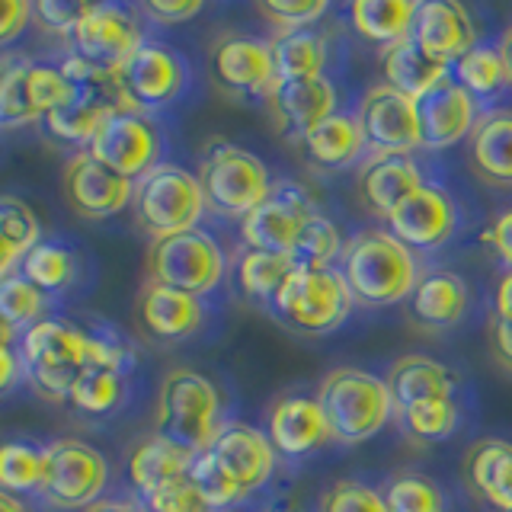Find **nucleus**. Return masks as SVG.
I'll list each match as a JSON object with an SVG mask.
<instances>
[{"mask_svg": "<svg viewBox=\"0 0 512 512\" xmlns=\"http://www.w3.org/2000/svg\"><path fill=\"white\" fill-rule=\"evenodd\" d=\"M20 359L32 384L48 397L68 400L77 375L84 368H112L125 372L132 365V352L112 336L84 333L74 324L55 317H42L20 340Z\"/></svg>", "mask_w": 512, "mask_h": 512, "instance_id": "nucleus-1", "label": "nucleus"}, {"mask_svg": "<svg viewBox=\"0 0 512 512\" xmlns=\"http://www.w3.org/2000/svg\"><path fill=\"white\" fill-rule=\"evenodd\" d=\"M340 272L352 292V301L365 308H391L413 298L420 282L416 256L391 231H359L349 240L340 260Z\"/></svg>", "mask_w": 512, "mask_h": 512, "instance_id": "nucleus-2", "label": "nucleus"}, {"mask_svg": "<svg viewBox=\"0 0 512 512\" xmlns=\"http://www.w3.org/2000/svg\"><path fill=\"white\" fill-rule=\"evenodd\" d=\"M317 404L324 410L330 426V439L340 445H359L375 439L397 413L394 397L384 378L365 372V368L340 365L320 378Z\"/></svg>", "mask_w": 512, "mask_h": 512, "instance_id": "nucleus-3", "label": "nucleus"}, {"mask_svg": "<svg viewBox=\"0 0 512 512\" xmlns=\"http://www.w3.org/2000/svg\"><path fill=\"white\" fill-rule=\"evenodd\" d=\"M221 429L218 388L196 368H170L157 391V432L189 448L192 455L212 448Z\"/></svg>", "mask_w": 512, "mask_h": 512, "instance_id": "nucleus-4", "label": "nucleus"}, {"mask_svg": "<svg viewBox=\"0 0 512 512\" xmlns=\"http://www.w3.org/2000/svg\"><path fill=\"white\" fill-rule=\"evenodd\" d=\"M352 292L340 269H311L295 266L272 295L269 308L292 330L324 336L346 324L352 311Z\"/></svg>", "mask_w": 512, "mask_h": 512, "instance_id": "nucleus-5", "label": "nucleus"}, {"mask_svg": "<svg viewBox=\"0 0 512 512\" xmlns=\"http://www.w3.org/2000/svg\"><path fill=\"white\" fill-rule=\"evenodd\" d=\"M205 192L196 173L180 164H157L135 183L132 212L141 231L164 240L183 231H196L205 215Z\"/></svg>", "mask_w": 512, "mask_h": 512, "instance_id": "nucleus-6", "label": "nucleus"}, {"mask_svg": "<svg viewBox=\"0 0 512 512\" xmlns=\"http://www.w3.org/2000/svg\"><path fill=\"white\" fill-rule=\"evenodd\" d=\"M199 183L205 192V205L224 218L244 221L256 205L272 196L269 167L247 148H237L231 141L208 144L199 167Z\"/></svg>", "mask_w": 512, "mask_h": 512, "instance_id": "nucleus-7", "label": "nucleus"}, {"mask_svg": "<svg viewBox=\"0 0 512 512\" xmlns=\"http://www.w3.org/2000/svg\"><path fill=\"white\" fill-rule=\"evenodd\" d=\"M148 272L151 282L205 298L221 285L224 272H228V256L212 234L196 228L154 240L148 250Z\"/></svg>", "mask_w": 512, "mask_h": 512, "instance_id": "nucleus-8", "label": "nucleus"}, {"mask_svg": "<svg viewBox=\"0 0 512 512\" xmlns=\"http://www.w3.org/2000/svg\"><path fill=\"white\" fill-rule=\"evenodd\" d=\"M109 484V464L100 448L80 439H61L45 448V474L39 493L55 509H90Z\"/></svg>", "mask_w": 512, "mask_h": 512, "instance_id": "nucleus-9", "label": "nucleus"}, {"mask_svg": "<svg viewBox=\"0 0 512 512\" xmlns=\"http://www.w3.org/2000/svg\"><path fill=\"white\" fill-rule=\"evenodd\" d=\"M87 151L109 170L138 183L144 173L160 164L164 138H160V128L148 112L135 106H119L103 119L100 132L93 135Z\"/></svg>", "mask_w": 512, "mask_h": 512, "instance_id": "nucleus-10", "label": "nucleus"}, {"mask_svg": "<svg viewBox=\"0 0 512 512\" xmlns=\"http://www.w3.org/2000/svg\"><path fill=\"white\" fill-rule=\"evenodd\" d=\"M356 122L362 128L368 157H410L413 151H423L416 100L384 80L362 93Z\"/></svg>", "mask_w": 512, "mask_h": 512, "instance_id": "nucleus-11", "label": "nucleus"}, {"mask_svg": "<svg viewBox=\"0 0 512 512\" xmlns=\"http://www.w3.org/2000/svg\"><path fill=\"white\" fill-rule=\"evenodd\" d=\"M116 84L128 106H135L141 112H154L176 103L186 93L189 64L176 48L144 39L138 52L122 64Z\"/></svg>", "mask_w": 512, "mask_h": 512, "instance_id": "nucleus-12", "label": "nucleus"}, {"mask_svg": "<svg viewBox=\"0 0 512 512\" xmlns=\"http://www.w3.org/2000/svg\"><path fill=\"white\" fill-rule=\"evenodd\" d=\"M74 55L106 74H119L122 64L144 45L135 10L122 4H87L84 20L74 29Z\"/></svg>", "mask_w": 512, "mask_h": 512, "instance_id": "nucleus-13", "label": "nucleus"}, {"mask_svg": "<svg viewBox=\"0 0 512 512\" xmlns=\"http://www.w3.org/2000/svg\"><path fill=\"white\" fill-rule=\"evenodd\" d=\"M458 221V202L448 196V189L436 183H423L388 215V231L416 253L448 244L458 231Z\"/></svg>", "mask_w": 512, "mask_h": 512, "instance_id": "nucleus-14", "label": "nucleus"}, {"mask_svg": "<svg viewBox=\"0 0 512 512\" xmlns=\"http://www.w3.org/2000/svg\"><path fill=\"white\" fill-rule=\"evenodd\" d=\"M215 84L231 96H256L266 100L269 90L276 87V68H272L269 42L256 36H237L228 32L212 45L208 55Z\"/></svg>", "mask_w": 512, "mask_h": 512, "instance_id": "nucleus-15", "label": "nucleus"}, {"mask_svg": "<svg viewBox=\"0 0 512 512\" xmlns=\"http://www.w3.org/2000/svg\"><path fill=\"white\" fill-rule=\"evenodd\" d=\"M314 212L317 208L298 186L279 183L263 205H256L253 212L240 221V237H244L247 250L292 256L295 240L301 234V224Z\"/></svg>", "mask_w": 512, "mask_h": 512, "instance_id": "nucleus-16", "label": "nucleus"}, {"mask_svg": "<svg viewBox=\"0 0 512 512\" xmlns=\"http://www.w3.org/2000/svg\"><path fill=\"white\" fill-rule=\"evenodd\" d=\"M64 196L77 215L103 221L132 205L135 183L100 164L90 151H80L64 164Z\"/></svg>", "mask_w": 512, "mask_h": 512, "instance_id": "nucleus-17", "label": "nucleus"}, {"mask_svg": "<svg viewBox=\"0 0 512 512\" xmlns=\"http://www.w3.org/2000/svg\"><path fill=\"white\" fill-rule=\"evenodd\" d=\"M416 112H420V135H423V151H445L455 148L458 141L471 135L474 122L480 119L477 100L464 90L458 80L448 74L439 80L426 96L416 100Z\"/></svg>", "mask_w": 512, "mask_h": 512, "instance_id": "nucleus-18", "label": "nucleus"}, {"mask_svg": "<svg viewBox=\"0 0 512 512\" xmlns=\"http://www.w3.org/2000/svg\"><path fill=\"white\" fill-rule=\"evenodd\" d=\"M410 36L423 48V55L445 64V68H452L461 55H468L477 45L471 16L455 0H426V4H416Z\"/></svg>", "mask_w": 512, "mask_h": 512, "instance_id": "nucleus-19", "label": "nucleus"}, {"mask_svg": "<svg viewBox=\"0 0 512 512\" xmlns=\"http://www.w3.org/2000/svg\"><path fill=\"white\" fill-rule=\"evenodd\" d=\"M266 436L282 458H304L324 448L330 439V426L324 420L317 397L308 394H285L269 407Z\"/></svg>", "mask_w": 512, "mask_h": 512, "instance_id": "nucleus-20", "label": "nucleus"}, {"mask_svg": "<svg viewBox=\"0 0 512 512\" xmlns=\"http://www.w3.org/2000/svg\"><path fill=\"white\" fill-rule=\"evenodd\" d=\"M212 455L224 464V471L237 480L244 493L266 487L279 458L266 432L247 423H224L212 442Z\"/></svg>", "mask_w": 512, "mask_h": 512, "instance_id": "nucleus-21", "label": "nucleus"}, {"mask_svg": "<svg viewBox=\"0 0 512 512\" xmlns=\"http://www.w3.org/2000/svg\"><path fill=\"white\" fill-rule=\"evenodd\" d=\"M266 106L276 125L295 132L298 138L330 119L333 112H340L336 109V84L327 74L295 80V84H276L266 96Z\"/></svg>", "mask_w": 512, "mask_h": 512, "instance_id": "nucleus-22", "label": "nucleus"}, {"mask_svg": "<svg viewBox=\"0 0 512 512\" xmlns=\"http://www.w3.org/2000/svg\"><path fill=\"white\" fill-rule=\"evenodd\" d=\"M138 324L157 340H186L205 324V304L170 285L144 282L138 295Z\"/></svg>", "mask_w": 512, "mask_h": 512, "instance_id": "nucleus-23", "label": "nucleus"}, {"mask_svg": "<svg viewBox=\"0 0 512 512\" xmlns=\"http://www.w3.org/2000/svg\"><path fill=\"white\" fill-rule=\"evenodd\" d=\"M468 164L487 186L512 189V109L480 112L468 135Z\"/></svg>", "mask_w": 512, "mask_h": 512, "instance_id": "nucleus-24", "label": "nucleus"}, {"mask_svg": "<svg viewBox=\"0 0 512 512\" xmlns=\"http://www.w3.org/2000/svg\"><path fill=\"white\" fill-rule=\"evenodd\" d=\"M471 292L458 272L452 269H429L420 276L410 298V317L423 330H452L468 314Z\"/></svg>", "mask_w": 512, "mask_h": 512, "instance_id": "nucleus-25", "label": "nucleus"}, {"mask_svg": "<svg viewBox=\"0 0 512 512\" xmlns=\"http://www.w3.org/2000/svg\"><path fill=\"white\" fill-rule=\"evenodd\" d=\"M384 384L394 397V407L404 410L410 404H423V400L455 397L458 375L439 359H429L423 352H407V356L394 359Z\"/></svg>", "mask_w": 512, "mask_h": 512, "instance_id": "nucleus-26", "label": "nucleus"}, {"mask_svg": "<svg viewBox=\"0 0 512 512\" xmlns=\"http://www.w3.org/2000/svg\"><path fill=\"white\" fill-rule=\"evenodd\" d=\"M423 183V170L413 157H368L359 176V192L365 205L388 221L394 208Z\"/></svg>", "mask_w": 512, "mask_h": 512, "instance_id": "nucleus-27", "label": "nucleus"}, {"mask_svg": "<svg viewBox=\"0 0 512 512\" xmlns=\"http://www.w3.org/2000/svg\"><path fill=\"white\" fill-rule=\"evenodd\" d=\"M464 474L490 509L512 512V442L477 439L464 455Z\"/></svg>", "mask_w": 512, "mask_h": 512, "instance_id": "nucleus-28", "label": "nucleus"}, {"mask_svg": "<svg viewBox=\"0 0 512 512\" xmlns=\"http://www.w3.org/2000/svg\"><path fill=\"white\" fill-rule=\"evenodd\" d=\"M192 458L196 455H192L189 448L170 442L167 436H160V432H151V436L135 442V448L128 452V480H132V487L141 496H148L157 487L170 484V480L186 477Z\"/></svg>", "mask_w": 512, "mask_h": 512, "instance_id": "nucleus-29", "label": "nucleus"}, {"mask_svg": "<svg viewBox=\"0 0 512 512\" xmlns=\"http://www.w3.org/2000/svg\"><path fill=\"white\" fill-rule=\"evenodd\" d=\"M301 144H304V151H308L311 164L324 170H346L368 154L362 128L356 116H349V112H333L330 119L314 125L311 132H304Z\"/></svg>", "mask_w": 512, "mask_h": 512, "instance_id": "nucleus-30", "label": "nucleus"}, {"mask_svg": "<svg viewBox=\"0 0 512 512\" xmlns=\"http://www.w3.org/2000/svg\"><path fill=\"white\" fill-rule=\"evenodd\" d=\"M119 106H128V103H125V96L119 93V84H116L109 90L84 93L71 106H64L58 112H48V116H42V125H45L48 135L64 141V144H84V148H90V141L96 132H100L103 119Z\"/></svg>", "mask_w": 512, "mask_h": 512, "instance_id": "nucleus-31", "label": "nucleus"}, {"mask_svg": "<svg viewBox=\"0 0 512 512\" xmlns=\"http://www.w3.org/2000/svg\"><path fill=\"white\" fill-rule=\"evenodd\" d=\"M381 71H384V84H391L410 100H420L432 87L452 74V68L432 61L423 55V48L413 42V36H404L400 42L388 45L381 55Z\"/></svg>", "mask_w": 512, "mask_h": 512, "instance_id": "nucleus-32", "label": "nucleus"}, {"mask_svg": "<svg viewBox=\"0 0 512 512\" xmlns=\"http://www.w3.org/2000/svg\"><path fill=\"white\" fill-rule=\"evenodd\" d=\"M276 84H295V80L320 77L327 64V39L317 29L276 32L269 39Z\"/></svg>", "mask_w": 512, "mask_h": 512, "instance_id": "nucleus-33", "label": "nucleus"}, {"mask_svg": "<svg viewBox=\"0 0 512 512\" xmlns=\"http://www.w3.org/2000/svg\"><path fill=\"white\" fill-rule=\"evenodd\" d=\"M416 4L413 0H356L349 7V23L365 42L394 45L413 29Z\"/></svg>", "mask_w": 512, "mask_h": 512, "instance_id": "nucleus-34", "label": "nucleus"}, {"mask_svg": "<svg viewBox=\"0 0 512 512\" xmlns=\"http://www.w3.org/2000/svg\"><path fill=\"white\" fill-rule=\"evenodd\" d=\"M298 263L285 253H263V250H247L237 263V285L250 301L269 304L272 295L279 292V285Z\"/></svg>", "mask_w": 512, "mask_h": 512, "instance_id": "nucleus-35", "label": "nucleus"}, {"mask_svg": "<svg viewBox=\"0 0 512 512\" xmlns=\"http://www.w3.org/2000/svg\"><path fill=\"white\" fill-rule=\"evenodd\" d=\"M452 77L474 96L477 103L487 100V96H496L506 87V71H503L500 52L484 42H477L468 55H461L452 64Z\"/></svg>", "mask_w": 512, "mask_h": 512, "instance_id": "nucleus-36", "label": "nucleus"}, {"mask_svg": "<svg viewBox=\"0 0 512 512\" xmlns=\"http://www.w3.org/2000/svg\"><path fill=\"white\" fill-rule=\"evenodd\" d=\"M29 68L32 61L20 55L0 58V128H16L39 119L29 100Z\"/></svg>", "mask_w": 512, "mask_h": 512, "instance_id": "nucleus-37", "label": "nucleus"}, {"mask_svg": "<svg viewBox=\"0 0 512 512\" xmlns=\"http://www.w3.org/2000/svg\"><path fill=\"white\" fill-rule=\"evenodd\" d=\"M343 250H346V244L340 237V228H336L330 218L314 212L301 224L292 260L298 266H311V269H333L336 260H343Z\"/></svg>", "mask_w": 512, "mask_h": 512, "instance_id": "nucleus-38", "label": "nucleus"}, {"mask_svg": "<svg viewBox=\"0 0 512 512\" xmlns=\"http://www.w3.org/2000/svg\"><path fill=\"white\" fill-rule=\"evenodd\" d=\"M45 474V448L32 442H0V490L29 493L42 487Z\"/></svg>", "mask_w": 512, "mask_h": 512, "instance_id": "nucleus-39", "label": "nucleus"}, {"mask_svg": "<svg viewBox=\"0 0 512 512\" xmlns=\"http://www.w3.org/2000/svg\"><path fill=\"white\" fill-rule=\"evenodd\" d=\"M400 423L410 432L413 439L420 442H442L458 429L461 410L455 397H442V400H423V404H410L404 410H397Z\"/></svg>", "mask_w": 512, "mask_h": 512, "instance_id": "nucleus-40", "label": "nucleus"}, {"mask_svg": "<svg viewBox=\"0 0 512 512\" xmlns=\"http://www.w3.org/2000/svg\"><path fill=\"white\" fill-rule=\"evenodd\" d=\"M48 295L39 292L23 272H10L0 279V317L7 320L13 330H29L32 324H39L45 314Z\"/></svg>", "mask_w": 512, "mask_h": 512, "instance_id": "nucleus-41", "label": "nucleus"}, {"mask_svg": "<svg viewBox=\"0 0 512 512\" xmlns=\"http://www.w3.org/2000/svg\"><path fill=\"white\" fill-rule=\"evenodd\" d=\"M23 276L45 295L61 292L74 279V253L61 244H36L23 256Z\"/></svg>", "mask_w": 512, "mask_h": 512, "instance_id": "nucleus-42", "label": "nucleus"}, {"mask_svg": "<svg viewBox=\"0 0 512 512\" xmlns=\"http://www.w3.org/2000/svg\"><path fill=\"white\" fill-rule=\"evenodd\" d=\"M189 480L192 487L202 493V500L208 503V509H228L234 503L244 500V490L237 487V480L224 471V464L212 455V448H205L189 464Z\"/></svg>", "mask_w": 512, "mask_h": 512, "instance_id": "nucleus-43", "label": "nucleus"}, {"mask_svg": "<svg viewBox=\"0 0 512 512\" xmlns=\"http://www.w3.org/2000/svg\"><path fill=\"white\" fill-rule=\"evenodd\" d=\"M122 394H125L122 372H112V368H84L77 375L68 400L84 413H109L122 404Z\"/></svg>", "mask_w": 512, "mask_h": 512, "instance_id": "nucleus-44", "label": "nucleus"}, {"mask_svg": "<svg viewBox=\"0 0 512 512\" xmlns=\"http://www.w3.org/2000/svg\"><path fill=\"white\" fill-rule=\"evenodd\" d=\"M84 93H93V90H80L71 77H64L61 68H55V64H32L29 68V100L39 119L48 116V112L71 106Z\"/></svg>", "mask_w": 512, "mask_h": 512, "instance_id": "nucleus-45", "label": "nucleus"}, {"mask_svg": "<svg viewBox=\"0 0 512 512\" xmlns=\"http://www.w3.org/2000/svg\"><path fill=\"white\" fill-rule=\"evenodd\" d=\"M388 512H445V493L426 474H397L384 490Z\"/></svg>", "mask_w": 512, "mask_h": 512, "instance_id": "nucleus-46", "label": "nucleus"}, {"mask_svg": "<svg viewBox=\"0 0 512 512\" xmlns=\"http://www.w3.org/2000/svg\"><path fill=\"white\" fill-rule=\"evenodd\" d=\"M266 23L276 26V32H298V29H314L320 16L330 10L327 0H266L256 7Z\"/></svg>", "mask_w": 512, "mask_h": 512, "instance_id": "nucleus-47", "label": "nucleus"}, {"mask_svg": "<svg viewBox=\"0 0 512 512\" xmlns=\"http://www.w3.org/2000/svg\"><path fill=\"white\" fill-rule=\"evenodd\" d=\"M320 512H388L384 493L362 484V480H336L320 496Z\"/></svg>", "mask_w": 512, "mask_h": 512, "instance_id": "nucleus-48", "label": "nucleus"}, {"mask_svg": "<svg viewBox=\"0 0 512 512\" xmlns=\"http://www.w3.org/2000/svg\"><path fill=\"white\" fill-rule=\"evenodd\" d=\"M0 234H4L13 247H20L23 256L42 244V228H39V218L36 212L16 196H0Z\"/></svg>", "mask_w": 512, "mask_h": 512, "instance_id": "nucleus-49", "label": "nucleus"}, {"mask_svg": "<svg viewBox=\"0 0 512 512\" xmlns=\"http://www.w3.org/2000/svg\"><path fill=\"white\" fill-rule=\"evenodd\" d=\"M144 509L148 512H212L208 503L202 500V493L192 487L189 474L176 477L170 484L157 487L154 493L144 496Z\"/></svg>", "mask_w": 512, "mask_h": 512, "instance_id": "nucleus-50", "label": "nucleus"}, {"mask_svg": "<svg viewBox=\"0 0 512 512\" xmlns=\"http://www.w3.org/2000/svg\"><path fill=\"white\" fill-rule=\"evenodd\" d=\"M84 13L87 4H61V0H39V4H32V20L68 39L74 36L77 23L84 20Z\"/></svg>", "mask_w": 512, "mask_h": 512, "instance_id": "nucleus-51", "label": "nucleus"}, {"mask_svg": "<svg viewBox=\"0 0 512 512\" xmlns=\"http://www.w3.org/2000/svg\"><path fill=\"white\" fill-rule=\"evenodd\" d=\"M141 13L157 26H183L202 13V4L199 0H148Z\"/></svg>", "mask_w": 512, "mask_h": 512, "instance_id": "nucleus-52", "label": "nucleus"}, {"mask_svg": "<svg viewBox=\"0 0 512 512\" xmlns=\"http://www.w3.org/2000/svg\"><path fill=\"white\" fill-rule=\"evenodd\" d=\"M32 20V4L26 0H0V45L13 42Z\"/></svg>", "mask_w": 512, "mask_h": 512, "instance_id": "nucleus-53", "label": "nucleus"}, {"mask_svg": "<svg viewBox=\"0 0 512 512\" xmlns=\"http://www.w3.org/2000/svg\"><path fill=\"white\" fill-rule=\"evenodd\" d=\"M484 244L496 250V256H503L512 269V208L503 212L500 218H493V224L484 231Z\"/></svg>", "mask_w": 512, "mask_h": 512, "instance_id": "nucleus-54", "label": "nucleus"}, {"mask_svg": "<svg viewBox=\"0 0 512 512\" xmlns=\"http://www.w3.org/2000/svg\"><path fill=\"white\" fill-rule=\"evenodd\" d=\"M490 346H493L496 362L512 372V324H506V320H493L490 324Z\"/></svg>", "mask_w": 512, "mask_h": 512, "instance_id": "nucleus-55", "label": "nucleus"}, {"mask_svg": "<svg viewBox=\"0 0 512 512\" xmlns=\"http://www.w3.org/2000/svg\"><path fill=\"white\" fill-rule=\"evenodd\" d=\"M23 372L26 368H23L20 352H16L13 346H0V394H7L13 384L20 381Z\"/></svg>", "mask_w": 512, "mask_h": 512, "instance_id": "nucleus-56", "label": "nucleus"}, {"mask_svg": "<svg viewBox=\"0 0 512 512\" xmlns=\"http://www.w3.org/2000/svg\"><path fill=\"white\" fill-rule=\"evenodd\" d=\"M496 320H506V324H512V269L503 272V279L496 282Z\"/></svg>", "mask_w": 512, "mask_h": 512, "instance_id": "nucleus-57", "label": "nucleus"}, {"mask_svg": "<svg viewBox=\"0 0 512 512\" xmlns=\"http://www.w3.org/2000/svg\"><path fill=\"white\" fill-rule=\"evenodd\" d=\"M16 263H23V250L13 247L10 240L0 234V279L10 276V272L16 269Z\"/></svg>", "mask_w": 512, "mask_h": 512, "instance_id": "nucleus-58", "label": "nucleus"}, {"mask_svg": "<svg viewBox=\"0 0 512 512\" xmlns=\"http://www.w3.org/2000/svg\"><path fill=\"white\" fill-rule=\"evenodd\" d=\"M496 52H500V61H503V71H506V84L512 87V26H506V32L496 42Z\"/></svg>", "mask_w": 512, "mask_h": 512, "instance_id": "nucleus-59", "label": "nucleus"}, {"mask_svg": "<svg viewBox=\"0 0 512 512\" xmlns=\"http://www.w3.org/2000/svg\"><path fill=\"white\" fill-rule=\"evenodd\" d=\"M84 512H148V509L141 503H128V500H100Z\"/></svg>", "mask_w": 512, "mask_h": 512, "instance_id": "nucleus-60", "label": "nucleus"}, {"mask_svg": "<svg viewBox=\"0 0 512 512\" xmlns=\"http://www.w3.org/2000/svg\"><path fill=\"white\" fill-rule=\"evenodd\" d=\"M0 512H29V509H26V503L16 493L0 490Z\"/></svg>", "mask_w": 512, "mask_h": 512, "instance_id": "nucleus-61", "label": "nucleus"}, {"mask_svg": "<svg viewBox=\"0 0 512 512\" xmlns=\"http://www.w3.org/2000/svg\"><path fill=\"white\" fill-rule=\"evenodd\" d=\"M13 340H16V330L0 317V346H13Z\"/></svg>", "mask_w": 512, "mask_h": 512, "instance_id": "nucleus-62", "label": "nucleus"}]
</instances>
